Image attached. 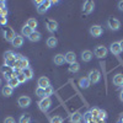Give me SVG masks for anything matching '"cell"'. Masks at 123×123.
<instances>
[{
    "label": "cell",
    "mask_w": 123,
    "mask_h": 123,
    "mask_svg": "<svg viewBox=\"0 0 123 123\" xmlns=\"http://www.w3.org/2000/svg\"><path fill=\"white\" fill-rule=\"evenodd\" d=\"M38 106H39V110L42 112H47L49 110V107L52 106V100H50V97L41 98V101L38 102Z\"/></svg>",
    "instance_id": "6da1fadb"
},
{
    "label": "cell",
    "mask_w": 123,
    "mask_h": 123,
    "mask_svg": "<svg viewBox=\"0 0 123 123\" xmlns=\"http://www.w3.org/2000/svg\"><path fill=\"white\" fill-rule=\"evenodd\" d=\"M1 74L9 80L10 78H12V76H15V70H14V68H11V67H9V65H6V64H4L3 67H1Z\"/></svg>",
    "instance_id": "7a4b0ae2"
},
{
    "label": "cell",
    "mask_w": 123,
    "mask_h": 123,
    "mask_svg": "<svg viewBox=\"0 0 123 123\" xmlns=\"http://www.w3.org/2000/svg\"><path fill=\"white\" fill-rule=\"evenodd\" d=\"M89 80L91 81V84H97L98 81H100V79H101V73L98 70H96V69H94V70H91L90 73H89Z\"/></svg>",
    "instance_id": "3957f363"
},
{
    "label": "cell",
    "mask_w": 123,
    "mask_h": 123,
    "mask_svg": "<svg viewBox=\"0 0 123 123\" xmlns=\"http://www.w3.org/2000/svg\"><path fill=\"white\" fill-rule=\"evenodd\" d=\"M94 7H95V3L91 1V0H87V1H85L84 5H83V14L84 15H90L92 11H94Z\"/></svg>",
    "instance_id": "277c9868"
},
{
    "label": "cell",
    "mask_w": 123,
    "mask_h": 123,
    "mask_svg": "<svg viewBox=\"0 0 123 123\" xmlns=\"http://www.w3.org/2000/svg\"><path fill=\"white\" fill-rule=\"evenodd\" d=\"M107 26L112 31H118L119 27H121V22H119V20H117L115 17H110L108 21H107Z\"/></svg>",
    "instance_id": "5b68a950"
},
{
    "label": "cell",
    "mask_w": 123,
    "mask_h": 123,
    "mask_svg": "<svg viewBox=\"0 0 123 123\" xmlns=\"http://www.w3.org/2000/svg\"><path fill=\"white\" fill-rule=\"evenodd\" d=\"M107 48L106 47H104V46H97L96 48H95V50H94V54H95V57H97V58H104V57H106L107 55Z\"/></svg>",
    "instance_id": "8992f818"
},
{
    "label": "cell",
    "mask_w": 123,
    "mask_h": 123,
    "mask_svg": "<svg viewBox=\"0 0 123 123\" xmlns=\"http://www.w3.org/2000/svg\"><path fill=\"white\" fill-rule=\"evenodd\" d=\"M102 33H104V30H102L100 25H94L90 27V35L92 37H100Z\"/></svg>",
    "instance_id": "52a82bcc"
},
{
    "label": "cell",
    "mask_w": 123,
    "mask_h": 123,
    "mask_svg": "<svg viewBox=\"0 0 123 123\" xmlns=\"http://www.w3.org/2000/svg\"><path fill=\"white\" fill-rule=\"evenodd\" d=\"M17 104L20 107H22V108H26L31 105V98L28 96H20L18 100H17Z\"/></svg>",
    "instance_id": "ba28073f"
},
{
    "label": "cell",
    "mask_w": 123,
    "mask_h": 123,
    "mask_svg": "<svg viewBox=\"0 0 123 123\" xmlns=\"http://www.w3.org/2000/svg\"><path fill=\"white\" fill-rule=\"evenodd\" d=\"M52 5L50 4V1L49 0H47V1H43L42 4H41L38 7H37V12L38 14H41V15H43L44 12H47L48 11V9H49V6Z\"/></svg>",
    "instance_id": "9c48e42d"
},
{
    "label": "cell",
    "mask_w": 123,
    "mask_h": 123,
    "mask_svg": "<svg viewBox=\"0 0 123 123\" xmlns=\"http://www.w3.org/2000/svg\"><path fill=\"white\" fill-rule=\"evenodd\" d=\"M37 85L38 87H43V89H47L48 86H50V81L47 76H41L38 80H37Z\"/></svg>",
    "instance_id": "30bf717a"
},
{
    "label": "cell",
    "mask_w": 123,
    "mask_h": 123,
    "mask_svg": "<svg viewBox=\"0 0 123 123\" xmlns=\"http://www.w3.org/2000/svg\"><path fill=\"white\" fill-rule=\"evenodd\" d=\"M15 36H16V33L12 31V28H5L4 30V37H5V39L7 41V42H12V39L15 38Z\"/></svg>",
    "instance_id": "8fae6325"
},
{
    "label": "cell",
    "mask_w": 123,
    "mask_h": 123,
    "mask_svg": "<svg viewBox=\"0 0 123 123\" xmlns=\"http://www.w3.org/2000/svg\"><path fill=\"white\" fill-rule=\"evenodd\" d=\"M110 52L112 54H115V55H118L122 53V49L119 47V42H113V43H111L110 46Z\"/></svg>",
    "instance_id": "7c38bea8"
},
{
    "label": "cell",
    "mask_w": 123,
    "mask_h": 123,
    "mask_svg": "<svg viewBox=\"0 0 123 123\" xmlns=\"http://www.w3.org/2000/svg\"><path fill=\"white\" fill-rule=\"evenodd\" d=\"M64 58H65V62H67V63H69L70 65L76 63V54L74 52H67L64 54Z\"/></svg>",
    "instance_id": "4fadbf2b"
},
{
    "label": "cell",
    "mask_w": 123,
    "mask_h": 123,
    "mask_svg": "<svg viewBox=\"0 0 123 123\" xmlns=\"http://www.w3.org/2000/svg\"><path fill=\"white\" fill-rule=\"evenodd\" d=\"M11 44H12L15 48H20V47H22V44H24V36H21V35H16V36H15V38L12 39Z\"/></svg>",
    "instance_id": "5bb4252c"
},
{
    "label": "cell",
    "mask_w": 123,
    "mask_h": 123,
    "mask_svg": "<svg viewBox=\"0 0 123 123\" xmlns=\"http://www.w3.org/2000/svg\"><path fill=\"white\" fill-rule=\"evenodd\" d=\"M69 121H70V123H81V121H83V115H81L80 112H74V113L70 116Z\"/></svg>",
    "instance_id": "9a60e30c"
},
{
    "label": "cell",
    "mask_w": 123,
    "mask_h": 123,
    "mask_svg": "<svg viewBox=\"0 0 123 123\" xmlns=\"http://www.w3.org/2000/svg\"><path fill=\"white\" fill-rule=\"evenodd\" d=\"M46 26H47V30L49 31V32H55V31L58 30V24H57V21H54V20H48Z\"/></svg>",
    "instance_id": "2e32d148"
},
{
    "label": "cell",
    "mask_w": 123,
    "mask_h": 123,
    "mask_svg": "<svg viewBox=\"0 0 123 123\" xmlns=\"http://www.w3.org/2000/svg\"><path fill=\"white\" fill-rule=\"evenodd\" d=\"M92 58H94V54H92V52L91 50H89V49H86V50H83L81 52V59H83V62H90Z\"/></svg>",
    "instance_id": "e0dca14e"
},
{
    "label": "cell",
    "mask_w": 123,
    "mask_h": 123,
    "mask_svg": "<svg viewBox=\"0 0 123 123\" xmlns=\"http://www.w3.org/2000/svg\"><path fill=\"white\" fill-rule=\"evenodd\" d=\"M90 84H91V81L89 80L87 76H86V78H80V79H79V86H80L81 89H87V87L90 86Z\"/></svg>",
    "instance_id": "ac0fdd59"
},
{
    "label": "cell",
    "mask_w": 123,
    "mask_h": 123,
    "mask_svg": "<svg viewBox=\"0 0 123 123\" xmlns=\"http://www.w3.org/2000/svg\"><path fill=\"white\" fill-rule=\"evenodd\" d=\"M41 37H42V35H41L38 31H33V32L28 36V39L31 41V42H38V41L41 39Z\"/></svg>",
    "instance_id": "d6986e66"
},
{
    "label": "cell",
    "mask_w": 123,
    "mask_h": 123,
    "mask_svg": "<svg viewBox=\"0 0 123 123\" xmlns=\"http://www.w3.org/2000/svg\"><path fill=\"white\" fill-rule=\"evenodd\" d=\"M113 84L116 86H123V74H117L113 76Z\"/></svg>",
    "instance_id": "ffe728a7"
},
{
    "label": "cell",
    "mask_w": 123,
    "mask_h": 123,
    "mask_svg": "<svg viewBox=\"0 0 123 123\" xmlns=\"http://www.w3.org/2000/svg\"><path fill=\"white\" fill-rule=\"evenodd\" d=\"M7 85L11 87V89H15V87H17L20 85V83H18V80H17L16 76H12V78H10L7 80Z\"/></svg>",
    "instance_id": "44dd1931"
},
{
    "label": "cell",
    "mask_w": 123,
    "mask_h": 123,
    "mask_svg": "<svg viewBox=\"0 0 123 123\" xmlns=\"http://www.w3.org/2000/svg\"><path fill=\"white\" fill-rule=\"evenodd\" d=\"M12 91H14V89H11L9 85H6V86H4L3 89H1V94H3V96H5V97H10L12 95Z\"/></svg>",
    "instance_id": "7402d4cb"
},
{
    "label": "cell",
    "mask_w": 123,
    "mask_h": 123,
    "mask_svg": "<svg viewBox=\"0 0 123 123\" xmlns=\"http://www.w3.org/2000/svg\"><path fill=\"white\" fill-rule=\"evenodd\" d=\"M54 64L57 65H62V64H64V62H65V58H64V54H57L54 55Z\"/></svg>",
    "instance_id": "603a6c76"
},
{
    "label": "cell",
    "mask_w": 123,
    "mask_h": 123,
    "mask_svg": "<svg viewBox=\"0 0 123 123\" xmlns=\"http://www.w3.org/2000/svg\"><path fill=\"white\" fill-rule=\"evenodd\" d=\"M26 25L31 28V30H33V31H36V27H37V25H38V22H37V20L36 18H28L27 20V22H26Z\"/></svg>",
    "instance_id": "cb8c5ba5"
},
{
    "label": "cell",
    "mask_w": 123,
    "mask_h": 123,
    "mask_svg": "<svg viewBox=\"0 0 123 123\" xmlns=\"http://www.w3.org/2000/svg\"><path fill=\"white\" fill-rule=\"evenodd\" d=\"M57 44H58V39L55 38V37H49L48 39H47V46L49 47V48H54V47H57Z\"/></svg>",
    "instance_id": "d4e9b609"
},
{
    "label": "cell",
    "mask_w": 123,
    "mask_h": 123,
    "mask_svg": "<svg viewBox=\"0 0 123 123\" xmlns=\"http://www.w3.org/2000/svg\"><path fill=\"white\" fill-rule=\"evenodd\" d=\"M4 60L9 62V60H15V53L12 50H6L4 53Z\"/></svg>",
    "instance_id": "484cf974"
},
{
    "label": "cell",
    "mask_w": 123,
    "mask_h": 123,
    "mask_svg": "<svg viewBox=\"0 0 123 123\" xmlns=\"http://www.w3.org/2000/svg\"><path fill=\"white\" fill-rule=\"evenodd\" d=\"M18 63H20V69H21V70H24L25 68H28V67H30V62H28V59L25 58V57H22L21 59H20Z\"/></svg>",
    "instance_id": "4316f807"
},
{
    "label": "cell",
    "mask_w": 123,
    "mask_h": 123,
    "mask_svg": "<svg viewBox=\"0 0 123 123\" xmlns=\"http://www.w3.org/2000/svg\"><path fill=\"white\" fill-rule=\"evenodd\" d=\"M22 73H24V75L27 78V80H30V79H32L33 78V70H32V68H25L24 70H22Z\"/></svg>",
    "instance_id": "83f0119b"
},
{
    "label": "cell",
    "mask_w": 123,
    "mask_h": 123,
    "mask_svg": "<svg viewBox=\"0 0 123 123\" xmlns=\"http://www.w3.org/2000/svg\"><path fill=\"white\" fill-rule=\"evenodd\" d=\"M33 32V30H31L27 25H25L22 28H21V36H25V37H28L31 33Z\"/></svg>",
    "instance_id": "f1b7e54d"
},
{
    "label": "cell",
    "mask_w": 123,
    "mask_h": 123,
    "mask_svg": "<svg viewBox=\"0 0 123 123\" xmlns=\"http://www.w3.org/2000/svg\"><path fill=\"white\" fill-rule=\"evenodd\" d=\"M36 95H37L38 97H41V98L47 97V96H46V89H43V87H37V89H36Z\"/></svg>",
    "instance_id": "f546056e"
},
{
    "label": "cell",
    "mask_w": 123,
    "mask_h": 123,
    "mask_svg": "<svg viewBox=\"0 0 123 123\" xmlns=\"http://www.w3.org/2000/svg\"><path fill=\"white\" fill-rule=\"evenodd\" d=\"M18 123H31V116L30 115H22L20 117Z\"/></svg>",
    "instance_id": "4dcf8cb0"
},
{
    "label": "cell",
    "mask_w": 123,
    "mask_h": 123,
    "mask_svg": "<svg viewBox=\"0 0 123 123\" xmlns=\"http://www.w3.org/2000/svg\"><path fill=\"white\" fill-rule=\"evenodd\" d=\"M79 70H80V65L78 63H74V64H71L69 67V71H70V73H78Z\"/></svg>",
    "instance_id": "1f68e13d"
},
{
    "label": "cell",
    "mask_w": 123,
    "mask_h": 123,
    "mask_svg": "<svg viewBox=\"0 0 123 123\" xmlns=\"http://www.w3.org/2000/svg\"><path fill=\"white\" fill-rule=\"evenodd\" d=\"M49 122L50 123H63V118H62L60 116H53Z\"/></svg>",
    "instance_id": "d6a6232c"
},
{
    "label": "cell",
    "mask_w": 123,
    "mask_h": 123,
    "mask_svg": "<svg viewBox=\"0 0 123 123\" xmlns=\"http://www.w3.org/2000/svg\"><path fill=\"white\" fill-rule=\"evenodd\" d=\"M90 113H91V116H92V117H94V118L96 119V118H98L100 110H98V108H91V110H90Z\"/></svg>",
    "instance_id": "836d02e7"
},
{
    "label": "cell",
    "mask_w": 123,
    "mask_h": 123,
    "mask_svg": "<svg viewBox=\"0 0 123 123\" xmlns=\"http://www.w3.org/2000/svg\"><path fill=\"white\" fill-rule=\"evenodd\" d=\"M53 94H54V89H53L52 86H48V87L46 89V96L49 97L50 95H53Z\"/></svg>",
    "instance_id": "e575fe53"
},
{
    "label": "cell",
    "mask_w": 123,
    "mask_h": 123,
    "mask_svg": "<svg viewBox=\"0 0 123 123\" xmlns=\"http://www.w3.org/2000/svg\"><path fill=\"white\" fill-rule=\"evenodd\" d=\"M6 15H7V9L6 7L0 9V17H6Z\"/></svg>",
    "instance_id": "d590c367"
},
{
    "label": "cell",
    "mask_w": 123,
    "mask_h": 123,
    "mask_svg": "<svg viewBox=\"0 0 123 123\" xmlns=\"http://www.w3.org/2000/svg\"><path fill=\"white\" fill-rule=\"evenodd\" d=\"M94 117L91 116V113H90V111L89 112H86V113L84 115V119H85V122H87V121H90V119H92Z\"/></svg>",
    "instance_id": "8d00e7d4"
},
{
    "label": "cell",
    "mask_w": 123,
    "mask_h": 123,
    "mask_svg": "<svg viewBox=\"0 0 123 123\" xmlns=\"http://www.w3.org/2000/svg\"><path fill=\"white\" fill-rule=\"evenodd\" d=\"M106 117H107V113L105 111H102V110H100V115H98V118H101V119H106Z\"/></svg>",
    "instance_id": "74e56055"
},
{
    "label": "cell",
    "mask_w": 123,
    "mask_h": 123,
    "mask_svg": "<svg viewBox=\"0 0 123 123\" xmlns=\"http://www.w3.org/2000/svg\"><path fill=\"white\" fill-rule=\"evenodd\" d=\"M4 123H15V119L12 117H6L4 119Z\"/></svg>",
    "instance_id": "f35d334b"
},
{
    "label": "cell",
    "mask_w": 123,
    "mask_h": 123,
    "mask_svg": "<svg viewBox=\"0 0 123 123\" xmlns=\"http://www.w3.org/2000/svg\"><path fill=\"white\" fill-rule=\"evenodd\" d=\"M6 17H0V24L1 25H6Z\"/></svg>",
    "instance_id": "ab89813d"
},
{
    "label": "cell",
    "mask_w": 123,
    "mask_h": 123,
    "mask_svg": "<svg viewBox=\"0 0 123 123\" xmlns=\"http://www.w3.org/2000/svg\"><path fill=\"white\" fill-rule=\"evenodd\" d=\"M118 9L121 10V11H123V0H121V1L118 3Z\"/></svg>",
    "instance_id": "60d3db41"
},
{
    "label": "cell",
    "mask_w": 123,
    "mask_h": 123,
    "mask_svg": "<svg viewBox=\"0 0 123 123\" xmlns=\"http://www.w3.org/2000/svg\"><path fill=\"white\" fill-rule=\"evenodd\" d=\"M96 123H106V121L101 119V118H96Z\"/></svg>",
    "instance_id": "b9f144b4"
},
{
    "label": "cell",
    "mask_w": 123,
    "mask_h": 123,
    "mask_svg": "<svg viewBox=\"0 0 123 123\" xmlns=\"http://www.w3.org/2000/svg\"><path fill=\"white\" fill-rule=\"evenodd\" d=\"M86 123H96V119H95V118H92V119H90V121H87Z\"/></svg>",
    "instance_id": "7bdbcfd3"
},
{
    "label": "cell",
    "mask_w": 123,
    "mask_h": 123,
    "mask_svg": "<svg viewBox=\"0 0 123 123\" xmlns=\"http://www.w3.org/2000/svg\"><path fill=\"white\" fill-rule=\"evenodd\" d=\"M119 47H121L122 52H123V39H122V41H119Z\"/></svg>",
    "instance_id": "ee69618b"
},
{
    "label": "cell",
    "mask_w": 123,
    "mask_h": 123,
    "mask_svg": "<svg viewBox=\"0 0 123 123\" xmlns=\"http://www.w3.org/2000/svg\"><path fill=\"white\" fill-rule=\"evenodd\" d=\"M119 100L123 102V91H121V94H119Z\"/></svg>",
    "instance_id": "f6af8a7d"
},
{
    "label": "cell",
    "mask_w": 123,
    "mask_h": 123,
    "mask_svg": "<svg viewBox=\"0 0 123 123\" xmlns=\"http://www.w3.org/2000/svg\"><path fill=\"white\" fill-rule=\"evenodd\" d=\"M35 3H36V4H37V5L39 6V5H41V4H42L43 1H41V0H37V1H35Z\"/></svg>",
    "instance_id": "bcb514c9"
},
{
    "label": "cell",
    "mask_w": 123,
    "mask_h": 123,
    "mask_svg": "<svg viewBox=\"0 0 123 123\" xmlns=\"http://www.w3.org/2000/svg\"><path fill=\"white\" fill-rule=\"evenodd\" d=\"M1 83H3V80H1V78H0V86H1Z\"/></svg>",
    "instance_id": "7dc6e473"
},
{
    "label": "cell",
    "mask_w": 123,
    "mask_h": 123,
    "mask_svg": "<svg viewBox=\"0 0 123 123\" xmlns=\"http://www.w3.org/2000/svg\"><path fill=\"white\" fill-rule=\"evenodd\" d=\"M121 123H123V118H122V121H121Z\"/></svg>",
    "instance_id": "c3c4849f"
},
{
    "label": "cell",
    "mask_w": 123,
    "mask_h": 123,
    "mask_svg": "<svg viewBox=\"0 0 123 123\" xmlns=\"http://www.w3.org/2000/svg\"><path fill=\"white\" fill-rule=\"evenodd\" d=\"M122 91H123V86H122Z\"/></svg>",
    "instance_id": "681fc988"
}]
</instances>
